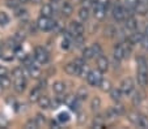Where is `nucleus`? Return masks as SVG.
Returning <instances> with one entry per match:
<instances>
[{
    "label": "nucleus",
    "instance_id": "1",
    "mask_svg": "<svg viewBox=\"0 0 148 129\" xmlns=\"http://www.w3.org/2000/svg\"><path fill=\"white\" fill-rule=\"evenodd\" d=\"M37 26H38L39 30H43V31H49L51 29L55 28V22L53 20H50V17H46V16H41L37 21Z\"/></svg>",
    "mask_w": 148,
    "mask_h": 129
},
{
    "label": "nucleus",
    "instance_id": "2",
    "mask_svg": "<svg viewBox=\"0 0 148 129\" xmlns=\"http://www.w3.org/2000/svg\"><path fill=\"white\" fill-rule=\"evenodd\" d=\"M87 81L90 86H100L101 81H102V72L100 69L90 70L89 74L87 76Z\"/></svg>",
    "mask_w": 148,
    "mask_h": 129
},
{
    "label": "nucleus",
    "instance_id": "3",
    "mask_svg": "<svg viewBox=\"0 0 148 129\" xmlns=\"http://www.w3.org/2000/svg\"><path fill=\"white\" fill-rule=\"evenodd\" d=\"M34 59L39 63V64H46L49 61V53L43 47H37L34 51Z\"/></svg>",
    "mask_w": 148,
    "mask_h": 129
},
{
    "label": "nucleus",
    "instance_id": "4",
    "mask_svg": "<svg viewBox=\"0 0 148 129\" xmlns=\"http://www.w3.org/2000/svg\"><path fill=\"white\" fill-rule=\"evenodd\" d=\"M127 12H129V9H126V7L117 5L113 9V16H114V18L118 22H121V21H125L126 18L129 17L127 16Z\"/></svg>",
    "mask_w": 148,
    "mask_h": 129
},
{
    "label": "nucleus",
    "instance_id": "5",
    "mask_svg": "<svg viewBox=\"0 0 148 129\" xmlns=\"http://www.w3.org/2000/svg\"><path fill=\"white\" fill-rule=\"evenodd\" d=\"M93 14L97 20H102L106 16V5L100 3V1H96L95 7H93Z\"/></svg>",
    "mask_w": 148,
    "mask_h": 129
},
{
    "label": "nucleus",
    "instance_id": "6",
    "mask_svg": "<svg viewBox=\"0 0 148 129\" xmlns=\"http://www.w3.org/2000/svg\"><path fill=\"white\" fill-rule=\"evenodd\" d=\"M68 31L72 34L73 36H77V35H83L84 33V25L77 21H72L68 26Z\"/></svg>",
    "mask_w": 148,
    "mask_h": 129
},
{
    "label": "nucleus",
    "instance_id": "7",
    "mask_svg": "<svg viewBox=\"0 0 148 129\" xmlns=\"http://www.w3.org/2000/svg\"><path fill=\"white\" fill-rule=\"evenodd\" d=\"M121 91H122V94H130L134 90V81H132V78H130V77H127V78H125L122 82H121V86H119Z\"/></svg>",
    "mask_w": 148,
    "mask_h": 129
},
{
    "label": "nucleus",
    "instance_id": "8",
    "mask_svg": "<svg viewBox=\"0 0 148 129\" xmlns=\"http://www.w3.org/2000/svg\"><path fill=\"white\" fill-rule=\"evenodd\" d=\"M13 87L17 93H23L26 87V80L24 76L17 77V78H13Z\"/></svg>",
    "mask_w": 148,
    "mask_h": 129
},
{
    "label": "nucleus",
    "instance_id": "9",
    "mask_svg": "<svg viewBox=\"0 0 148 129\" xmlns=\"http://www.w3.org/2000/svg\"><path fill=\"white\" fill-rule=\"evenodd\" d=\"M97 68L102 73L103 72H108V69H109V60H108L105 56L100 55V56L97 57Z\"/></svg>",
    "mask_w": 148,
    "mask_h": 129
},
{
    "label": "nucleus",
    "instance_id": "10",
    "mask_svg": "<svg viewBox=\"0 0 148 129\" xmlns=\"http://www.w3.org/2000/svg\"><path fill=\"white\" fill-rule=\"evenodd\" d=\"M138 84L142 87L148 85V70H138Z\"/></svg>",
    "mask_w": 148,
    "mask_h": 129
},
{
    "label": "nucleus",
    "instance_id": "11",
    "mask_svg": "<svg viewBox=\"0 0 148 129\" xmlns=\"http://www.w3.org/2000/svg\"><path fill=\"white\" fill-rule=\"evenodd\" d=\"M64 70L67 74H71V76H79V72H80V67L75 64V63H68L64 67Z\"/></svg>",
    "mask_w": 148,
    "mask_h": 129
},
{
    "label": "nucleus",
    "instance_id": "12",
    "mask_svg": "<svg viewBox=\"0 0 148 129\" xmlns=\"http://www.w3.org/2000/svg\"><path fill=\"white\" fill-rule=\"evenodd\" d=\"M125 21H126V29H129V30H131V31H135V30H136V28H138V21H136V18H135V17L129 16Z\"/></svg>",
    "mask_w": 148,
    "mask_h": 129
},
{
    "label": "nucleus",
    "instance_id": "13",
    "mask_svg": "<svg viewBox=\"0 0 148 129\" xmlns=\"http://www.w3.org/2000/svg\"><path fill=\"white\" fill-rule=\"evenodd\" d=\"M143 36H144L143 34H140V33H136V31H134L132 34H130V35H129V42L131 43V45H138V43L142 42Z\"/></svg>",
    "mask_w": 148,
    "mask_h": 129
},
{
    "label": "nucleus",
    "instance_id": "14",
    "mask_svg": "<svg viewBox=\"0 0 148 129\" xmlns=\"http://www.w3.org/2000/svg\"><path fill=\"white\" fill-rule=\"evenodd\" d=\"M38 104H39V107H41V108H43V109L50 108V107H51V101H50V98H49V97L41 95V97H39V99H38Z\"/></svg>",
    "mask_w": 148,
    "mask_h": 129
},
{
    "label": "nucleus",
    "instance_id": "15",
    "mask_svg": "<svg viewBox=\"0 0 148 129\" xmlns=\"http://www.w3.org/2000/svg\"><path fill=\"white\" fill-rule=\"evenodd\" d=\"M114 57L118 60L125 59V48H123V45H117L114 47Z\"/></svg>",
    "mask_w": 148,
    "mask_h": 129
},
{
    "label": "nucleus",
    "instance_id": "16",
    "mask_svg": "<svg viewBox=\"0 0 148 129\" xmlns=\"http://www.w3.org/2000/svg\"><path fill=\"white\" fill-rule=\"evenodd\" d=\"M72 12H73L72 4H71L70 1H64V4L62 5V14L68 17V16H71V14H72Z\"/></svg>",
    "mask_w": 148,
    "mask_h": 129
},
{
    "label": "nucleus",
    "instance_id": "17",
    "mask_svg": "<svg viewBox=\"0 0 148 129\" xmlns=\"http://www.w3.org/2000/svg\"><path fill=\"white\" fill-rule=\"evenodd\" d=\"M54 13V8L51 4H43L41 8V16H46V17H50L51 14Z\"/></svg>",
    "mask_w": 148,
    "mask_h": 129
},
{
    "label": "nucleus",
    "instance_id": "18",
    "mask_svg": "<svg viewBox=\"0 0 148 129\" xmlns=\"http://www.w3.org/2000/svg\"><path fill=\"white\" fill-rule=\"evenodd\" d=\"M135 12H136L138 14H145L148 12V5L145 3H143V1H138V4H136V7H135Z\"/></svg>",
    "mask_w": 148,
    "mask_h": 129
},
{
    "label": "nucleus",
    "instance_id": "19",
    "mask_svg": "<svg viewBox=\"0 0 148 129\" xmlns=\"http://www.w3.org/2000/svg\"><path fill=\"white\" fill-rule=\"evenodd\" d=\"M100 89L102 90L103 93H110V90L113 89V87H112V82H110V80L102 78V81H101V84H100Z\"/></svg>",
    "mask_w": 148,
    "mask_h": 129
},
{
    "label": "nucleus",
    "instance_id": "20",
    "mask_svg": "<svg viewBox=\"0 0 148 129\" xmlns=\"http://www.w3.org/2000/svg\"><path fill=\"white\" fill-rule=\"evenodd\" d=\"M28 68V73H29V76L33 77V78H38L39 76H41V70L38 69L37 67H34V65H29Z\"/></svg>",
    "mask_w": 148,
    "mask_h": 129
},
{
    "label": "nucleus",
    "instance_id": "21",
    "mask_svg": "<svg viewBox=\"0 0 148 129\" xmlns=\"http://www.w3.org/2000/svg\"><path fill=\"white\" fill-rule=\"evenodd\" d=\"M41 87H34L33 90L30 91V97H29V99H30L32 102H38L39 97H41Z\"/></svg>",
    "mask_w": 148,
    "mask_h": 129
},
{
    "label": "nucleus",
    "instance_id": "22",
    "mask_svg": "<svg viewBox=\"0 0 148 129\" xmlns=\"http://www.w3.org/2000/svg\"><path fill=\"white\" fill-rule=\"evenodd\" d=\"M76 98L80 99V101H85V99L88 98V90L85 89V86L79 87L77 93H76Z\"/></svg>",
    "mask_w": 148,
    "mask_h": 129
},
{
    "label": "nucleus",
    "instance_id": "23",
    "mask_svg": "<svg viewBox=\"0 0 148 129\" xmlns=\"http://www.w3.org/2000/svg\"><path fill=\"white\" fill-rule=\"evenodd\" d=\"M95 56H96V53H95V51H93L92 47H87V48H84L83 50V57L85 60H90Z\"/></svg>",
    "mask_w": 148,
    "mask_h": 129
},
{
    "label": "nucleus",
    "instance_id": "24",
    "mask_svg": "<svg viewBox=\"0 0 148 129\" xmlns=\"http://www.w3.org/2000/svg\"><path fill=\"white\" fill-rule=\"evenodd\" d=\"M79 18L81 21H87L89 18V9H88V7L84 5L83 8H80V11H79Z\"/></svg>",
    "mask_w": 148,
    "mask_h": 129
},
{
    "label": "nucleus",
    "instance_id": "25",
    "mask_svg": "<svg viewBox=\"0 0 148 129\" xmlns=\"http://www.w3.org/2000/svg\"><path fill=\"white\" fill-rule=\"evenodd\" d=\"M53 90L55 91L56 94H62V93H64V90H66V85L63 84V82L58 81V82H55V84L53 85Z\"/></svg>",
    "mask_w": 148,
    "mask_h": 129
},
{
    "label": "nucleus",
    "instance_id": "26",
    "mask_svg": "<svg viewBox=\"0 0 148 129\" xmlns=\"http://www.w3.org/2000/svg\"><path fill=\"white\" fill-rule=\"evenodd\" d=\"M127 118H129V120L131 121L132 124H135V125L139 126V120H140V115H139V113H136V112H129Z\"/></svg>",
    "mask_w": 148,
    "mask_h": 129
},
{
    "label": "nucleus",
    "instance_id": "27",
    "mask_svg": "<svg viewBox=\"0 0 148 129\" xmlns=\"http://www.w3.org/2000/svg\"><path fill=\"white\" fill-rule=\"evenodd\" d=\"M110 97H112L113 101H119L121 97H122V91H121V89H112L110 90Z\"/></svg>",
    "mask_w": 148,
    "mask_h": 129
},
{
    "label": "nucleus",
    "instance_id": "28",
    "mask_svg": "<svg viewBox=\"0 0 148 129\" xmlns=\"http://www.w3.org/2000/svg\"><path fill=\"white\" fill-rule=\"evenodd\" d=\"M13 56H14V51H12V48H11V47H9L7 51H4L3 55H1V57H3L4 60H8V61H9V60L13 59Z\"/></svg>",
    "mask_w": 148,
    "mask_h": 129
},
{
    "label": "nucleus",
    "instance_id": "29",
    "mask_svg": "<svg viewBox=\"0 0 148 129\" xmlns=\"http://www.w3.org/2000/svg\"><path fill=\"white\" fill-rule=\"evenodd\" d=\"M90 107H92L93 111H97V109H100V107H101V99L98 98V97H95V98L92 99Z\"/></svg>",
    "mask_w": 148,
    "mask_h": 129
},
{
    "label": "nucleus",
    "instance_id": "30",
    "mask_svg": "<svg viewBox=\"0 0 148 129\" xmlns=\"http://www.w3.org/2000/svg\"><path fill=\"white\" fill-rule=\"evenodd\" d=\"M93 126L95 128H103V118L102 116H96L95 120H93Z\"/></svg>",
    "mask_w": 148,
    "mask_h": 129
},
{
    "label": "nucleus",
    "instance_id": "31",
    "mask_svg": "<svg viewBox=\"0 0 148 129\" xmlns=\"http://www.w3.org/2000/svg\"><path fill=\"white\" fill-rule=\"evenodd\" d=\"M138 1H139V0H125L126 8L129 9V11H135V7H136Z\"/></svg>",
    "mask_w": 148,
    "mask_h": 129
},
{
    "label": "nucleus",
    "instance_id": "32",
    "mask_svg": "<svg viewBox=\"0 0 148 129\" xmlns=\"http://www.w3.org/2000/svg\"><path fill=\"white\" fill-rule=\"evenodd\" d=\"M9 22V17L7 13L4 12H0V26H5Z\"/></svg>",
    "mask_w": 148,
    "mask_h": 129
},
{
    "label": "nucleus",
    "instance_id": "33",
    "mask_svg": "<svg viewBox=\"0 0 148 129\" xmlns=\"http://www.w3.org/2000/svg\"><path fill=\"white\" fill-rule=\"evenodd\" d=\"M0 85H1L4 89L11 86V80L7 77V74H5V76H0Z\"/></svg>",
    "mask_w": 148,
    "mask_h": 129
},
{
    "label": "nucleus",
    "instance_id": "34",
    "mask_svg": "<svg viewBox=\"0 0 148 129\" xmlns=\"http://www.w3.org/2000/svg\"><path fill=\"white\" fill-rule=\"evenodd\" d=\"M89 68H88V65L84 64L83 67H80V72H79V76L80 77H87L88 74H89Z\"/></svg>",
    "mask_w": 148,
    "mask_h": 129
},
{
    "label": "nucleus",
    "instance_id": "35",
    "mask_svg": "<svg viewBox=\"0 0 148 129\" xmlns=\"http://www.w3.org/2000/svg\"><path fill=\"white\" fill-rule=\"evenodd\" d=\"M68 120H70V115L67 112H60L58 115V121H60V123H67Z\"/></svg>",
    "mask_w": 148,
    "mask_h": 129
},
{
    "label": "nucleus",
    "instance_id": "36",
    "mask_svg": "<svg viewBox=\"0 0 148 129\" xmlns=\"http://www.w3.org/2000/svg\"><path fill=\"white\" fill-rule=\"evenodd\" d=\"M139 126H140V128H148V118H147V116L140 115Z\"/></svg>",
    "mask_w": 148,
    "mask_h": 129
},
{
    "label": "nucleus",
    "instance_id": "37",
    "mask_svg": "<svg viewBox=\"0 0 148 129\" xmlns=\"http://www.w3.org/2000/svg\"><path fill=\"white\" fill-rule=\"evenodd\" d=\"M73 42H75V45H76V47H83V45H84V38H83V35H77V36H75L73 38Z\"/></svg>",
    "mask_w": 148,
    "mask_h": 129
},
{
    "label": "nucleus",
    "instance_id": "38",
    "mask_svg": "<svg viewBox=\"0 0 148 129\" xmlns=\"http://www.w3.org/2000/svg\"><path fill=\"white\" fill-rule=\"evenodd\" d=\"M140 102H142V95H140V93H135L134 97H132V104H134V106H139Z\"/></svg>",
    "mask_w": 148,
    "mask_h": 129
},
{
    "label": "nucleus",
    "instance_id": "39",
    "mask_svg": "<svg viewBox=\"0 0 148 129\" xmlns=\"http://www.w3.org/2000/svg\"><path fill=\"white\" fill-rule=\"evenodd\" d=\"M8 125H9L8 119H7L4 115H1V113H0V128H7Z\"/></svg>",
    "mask_w": 148,
    "mask_h": 129
},
{
    "label": "nucleus",
    "instance_id": "40",
    "mask_svg": "<svg viewBox=\"0 0 148 129\" xmlns=\"http://www.w3.org/2000/svg\"><path fill=\"white\" fill-rule=\"evenodd\" d=\"M21 76H24L23 68H16V69H13V72H12V77H13V78H17V77H21Z\"/></svg>",
    "mask_w": 148,
    "mask_h": 129
},
{
    "label": "nucleus",
    "instance_id": "41",
    "mask_svg": "<svg viewBox=\"0 0 148 129\" xmlns=\"http://www.w3.org/2000/svg\"><path fill=\"white\" fill-rule=\"evenodd\" d=\"M93 51H95L96 56H100V55H102V48H101V46L98 45V43H95V45L92 46Z\"/></svg>",
    "mask_w": 148,
    "mask_h": 129
},
{
    "label": "nucleus",
    "instance_id": "42",
    "mask_svg": "<svg viewBox=\"0 0 148 129\" xmlns=\"http://www.w3.org/2000/svg\"><path fill=\"white\" fill-rule=\"evenodd\" d=\"M36 121H37V124H38V126L43 125V124H45V116L42 115V113H37V116H36Z\"/></svg>",
    "mask_w": 148,
    "mask_h": 129
},
{
    "label": "nucleus",
    "instance_id": "43",
    "mask_svg": "<svg viewBox=\"0 0 148 129\" xmlns=\"http://www.w3.org/2000/svg\"><path fill=\"white\" fill-rule=\"evenodd\" d=\"M25 128H28V129L38 128V124H37L36 119H34V120H29V121H28V123H26V124H25Z\"/></svg>",
    "mask_w": 148,
    "mask_h": 129
},
{
    "label": "nucleus",
    "instance_id": "44",
    "mask_svg": "<svg viewBox=\"0 0 148 129\" xmlns=\"http://www.w3.org/2000/svg\"><path fill=\"white\" fill-rule=\"evenodd\" d=\"M18 3H20L18 0H7V5L13 9H16L17 7H18Z\"/></svg>",
    "mask_w": 148,
    "mask_h": 129
},
{
    "label": "nucleus",
    "instance_id": "45",
    "mask_svg": "<svg viewBox=\"0 0 148 129\" xmlns=\"http://www.w3.org/2000/svg\"><path fill=\"white\" fill-rule=\"evenodd\" d=\"M70 43H71V41L68 39V38H63V41H62V48L68 50V48H70Z\"/></svg>",
    "mask_w": 148,
    "mask_h": 129
},
{
    "label": "nucleus",
    "instance_id": "46",
    "mask_svg": "<svg viewBox=\"0 0 148 129\" xmlns=\"http://www.w3.org/2000/svg\"><path fill=\"white\" fill-rule=\"evenodd\" d=\"M140 45H142V47L144 48V50H148V35L143 36V39H142V42H140Z\"/></svg>",
    "mask_w": 148,
    "mask_h": 129
},
{
    "label": "nucleus",
    "instance_id": "47",
    "mask_svg": "<svg viewBox=\"0 0 148 129\" xmlns=\"http://www.w3.org/2000/svg\"><path fill=\"white\" fill-rule=\"evenodd\" d=\"M114 109H115V112H117L118 115H121V113L125 112V108H123L122 104H117V106L114 107Z\"/></svg>",
    "mask_w": 148,
    "mask_h": 129
},
{
    "label": "nucleus",
    "instance_id": "48",
    "mask_svg": "<svg viewBox=\"0 0 148 129\" xmlns=\"http://www.w3.org/2000/svg\"><path fill=\"white\" fill-rule=\"evenodd\" d=\"M84 60H85L84 57H83V59H75V61H73V63H75L77 67H83V65L85 64V61H84Z\"/></svg>",
    "mask_w": 148,
    "mask_h": 129
},
{
    "label": "nucleus",
    "instance_id": "49",
    "mask_svg": "<svg viewBox=\"0 0 148 129\" xmlns=\"http://www.w3.org/2000/svg\"><path fill=\"white\" fill-rule=\"evenodd\" d=\"M113 34H115V30L113 28H109L108 30H105V35L108 36H113Z\"/></svg>",
    "mask_w": 148,
    "mask_h": 129
},
{
    "label": "nucleus",
    "instance_id": "50",
    "mask_svg": "<svg viewBox=\"0 0 148 129\" xmlns=\"http://www.w3.org/2000/svg\"><path fill=\"white\" fill-rule=\"evenodd\" d=\"M7 73H8L7 68H5V67H1V65H0V76H5Z\"/></svg>",
    "mask_w": 148,
    "mask_h": 129
},
{
    "label": "nucleus",
    "instance_id": "51",
    "mask_svg": "<svg viewBox=\"0 0 148 129\" xmlns=\"http://www.w3.org/2000/svg\"><path fill=\"white\" fill-rule=\"evenodd\" d=\"M38 87H41V89H42V87H46V80H43V81L39 82V86Z\"/></svg>",
    "mask_w": 148,
    "mask_h": 129
},
{
    "label": "nucleus",
    "instance_id": "52",
    "mask_svg": "<svg viewBox=\"0 0 148 129\" xmlns=\"http://www.w3.org/2000/svg\"><path fill=\"white\" fill-rule=\"evenodd\" d=\"M79 118H80V119H79V123H80V124H83L84 119H85V118H84V113H80V115H79Z\"/></svg>",
    "mask_w": 148,
    "mask_h": 129
},
{
    "label": "nucleus",
    "instance_id": "53",
    "mask_svg": "<svg viewBox=\"0 0 148 129\" xmlns=\"http://www.w3.org/2000/svg\"><path fill=\"white\" fill-rule=\"evenodd\" d=\"M51 126H53V128H59V125H58V121H51Z\"/></svg>",
    "mask_w": 148,
    "mask_h": 129
},
{
    "label": "nucleus",
    "instance_id": "54",
    "mask_svg": "<svg viewBox=\"0 0 148 129\" xmlns=\"http://www.w3.org/2000/svg\"><path fill=\"white\" fill-rule=\"evenodd\" d=\"M30 3H33V4H41L42 3V0H29Z\"/></svg>",
    "mask_w": 148,
    "mask_h": 129
},
{
    "label": "nucleus",
    "instance_id": "55",
    "mask_svg": "<svg viewBox=\"0 0 148 129\" xmlns=\"http://www.w3.org/2000/svg\"><path fill=\"white\" fill-rule=\"evenodd\" d=\"M97 1H100V3L105 4V5H106V4H108V3H109V0H97Z\"/></svg>",
    "mask_w": 148,
    "mask_h": 129
},
{
    "label": "nucleus",
    "instance_id": "56",
    "mask_svg": "<svg viewBox=\"0 0 148 129\" xmlns=\"http://www.w3.org/2000/svg\"><path fill=\"white\" fill-rule=\"evenodd\" d=\"M51 1H53V3H60L62 0H51Z\"/></svg>",
    "mask_w": 148,
    "mask_h": 129
},
{
    "label": "nucleus",
    "instance_id": "57",
    "mask_svg": "<svg viewBox=\"0 0 148 129\" xmlns=\"http://www.w3.org/2000/svg\"><path fill=\"white\" fill-rule=\"evenodd\" d=\"M144 35H148V26L145 28V33H144Z\"/></svg>",
    "mask_w": 148,
    "mask_h": 129
},
{
    "label": "nucleus",
    "instance_id": "58",
    "mask_svg": "<svg viewBox=\"0 0 148 129\" xmlns=\"http://www.w3.org/2000/svg\"><path fill=\"white\" fill-rule=\"evenodd\" d=\"M20 3H26V1H29V0H18Z\"/></svg>",
    "mask_w": 148,
    "mask_h": 129
},
{
    "label": "nucleus",
    "instance_id": "59",
    "mask_svg": "<svg viewBox=\"0 0 148 129\" xmlns=\"http://www.w3.org/2000/svg\"><path fill=\"white\" fill-rule=\"evenodd\" d=\"M3 89H4V87L1 86V85H0V93H1V91H3Z\"/></svg>",
    "mask_w": 148,
    "mask_h": 129
},
{
    "label": "nucleus",
    "instance_id": "60",
    "mask_svg": "<svg viewBox=\"0 0 148 129\" xmlns=\"http://www.w3.org/2000/svg\"><path fill=\"white\" fill-rule=\"evenodd\" d=\"M1 55H3V51L0 50V57H1Z\"/></svg>",
    "mask_w": 148,
    "mask_h": 129
}]
</instances>
